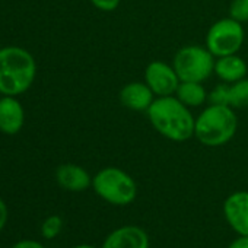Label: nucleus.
Returning <instances> with one entry per match:
<instances>
[{"label":"nucleus","mask_w":248,"mask_h":248,"mask_svg":"<svg viewBox=\"0 0 248 248\" xmlns=\"http://www.w3.org/2000/svg\"><path fill=\"white\" fill-rule=\"evenodd\" d=\"M146 114L152 127L171 142L181 143L194 138L196 118L175 95L156 96Z\"/></svg>","instance_id":"nucleus-1"},{"label":"nucleus","mask_w":248,"mask_h":248,"mask_svg":"<svg viewBox=\"0 0 248 248\" xmlns=\"http://www.w3.org/2000/svg\"><path fill=\"white\" fill-rule=\"evenodd\" d=\"M236 129L238 118L233 108L210 104L196 117L194 138L203 146L220 148L233 139Z\"/></svg>","instance_id":"nucleus-2"},{"label":"nucleus","mask_w":248,"mask_h":248,"mask_svg":"<svg viewBox=\"0 0 248 248\" xmlns=\"http://www.w3.org/2000/svg\"><path fill=\"white\" fill-rule=\"evenodd\" d=\"M37 64L32 54L21 47L0 48V92L21 95L34 83Z\"/></svg>","instance_id":"nucleus-3"},{"label":"nucleus","mask_w":248,"mask_h":248,"mask_svg":"<svg viewBox=\"0 0 248 248\" xmlns=\"http://www.w3.org/2000/svg\"><path fill=\"white\" fill-rule=\"evenodd\" d=\"M92 188L102 200L114 206H127L138 196V184L133 177L117 167L99 170L92 177Z\"/></svg>","instance_id":"nucleus-4"},{"label":"nucleus","mask_w":248,"mask_h":248,"mask_svg":"<svg viewBox=\"0 0 248 248\" xmlns=\"http://www.w3.org/2000/svg\"><path fill=\"white\" fill-rule=\"evenodd\" d=\"M215 56L202 46H184L181 47L174 59L172 67L175 69L181 82H204L207 80L215 69Z\"/></svg>","instance_id":"nucleus-5"},{"label":"nucleus","mask_w":248,"mask_h":248,"mask_svg":"<svg viewBox=\"0 0 248 248\" xmlns=\"http://www.w3.org/2000/svg\"><path fill=\"white\" fill-rule=\"evenodd\" d=\"M245 41V31L241 22L233 18H222L216 21L206 34L204 47L215 56L223 57L236 54Z\"/></svg>","instance_id":"nucleus-6"},{"label":"nucleus","mask_w":248,"mask_h":248,"mask_svg":"<svg viewBox=\"0 0 248 248\" xmlns=\"http://www.w3.org/2000/svg\"><path fill=\"white\" fill-rule=\"evenodd\" d=\"M145 82L155 96H170L175 95L181 80L172 64L154 60L145 69Z\"/></svg>","instance_id":"nucleus-7"},{"label":"nucleus","mask_w":248,"mask_h":248,"mask_svg":"<svg viewBox=\"0 0 248 248\" xmlns=\"http://www.w3.org/2000/svg\"><path fill=\"white\" fill-rule=\"evenodd\" d=\"M210 104L228 105L233 109L248 107V78L233 83H220L209 93Z\"/></svg>","instance_id":"nucleus-8"},{"label":"nucleus","mask_w":248,"mask_h":248,"mask_svg":"<svg viewBox=\"0 0 248 248\" xmlns=\"http://www.w3.org/2000/svg\"><path fill=\"white\" fill-rule=\"evenodd\" d=\"M223 215L238 235H248V191H235L223 202Z\"/></svg>","instance_id":"nucleus-9"},{"label":"nucleus","mask_w":248,"mask_h":248,"mask_svg":"<svg viewBox=\"0 0 248 248\" xmlns=\"http://www.w3.org/2000/svg\"><path fill=\"white\" fill-rule=\"evenodd\" d=\"M101 248H149V236L140 226L124 225L108 233Z\"/></svg>","instance_id":"nucleus-10"},{"label":"nucleus","mask_w":248,"mask_h":248,"mask_svg":"<svg viewBox=\"0 0 248 248\" xmlns=\"http://www.w3.org/2000/svg\"><path fill=\"white\" fill-rule=\"evenodd\" d=\"M120 102L123 107H126L127 109L138 111V112H146L148 108L152 105L155 99V93L152 89L146 85V82H130L126 83L121 91H120Z\"/></svg>","instance_id":"nucleus-11"},{"label":"nucleus","mask_w":248,"mask_h":248,"mask_svg":"<svg viewBox=\"0 0 248 248\" xmlns=\"http://www.w3.org/2000/svg\"><path fill=\"white\" fill-rule=\"evenodd\" d=\"M25 112L21 102L11 95L0 98V132L14 136L21 132Z\"/></svg>","instance_id":"nucleus-12"},{"label":"nucleus","mask_w":248,"mask_h":248,"mask_svg":"<svg viewBox=\"0 0 248 248\" xmlns=\"http://www.w3.org/2000/svg\"><path fill=\"white\" fill-rule=\"evenodd\" d=\"M57 184L67 191H83L92 187V177L89 172L76 164H63L56 170Z\"/></svg>","instance_id":"nucleus-13"},{"label":"nucleus","mask_w":248,"mask_h":248,"mask_svg":"<svg viewBox=\"0 0 248 248\" xmlns=\"http://www.w3.org/2000/svg\"><path fill=\"white\" fill-rule=\"evenodd\" d=\"M248 66L242 57L238 54L223 56L217 57L215 60V69L213 73L217 76V79L223 83H233L244 78H247Z\"/></svg>","instance_id":"nucleus-14"},{"label":"nucleus","mask_w":248,"mask_h":248,"mask_svg":"<svg viewBox=\"0 0 248 248\" xmlns=\"http://www.w3.org/2000/svg\"><path fill=\"white\" fill-rule=\"evenodd\" d=\"M175 96L188 108L202 107L209 101V93L200 82H180Z\"/></svg>","instance_id":"nucleus-15"},{"label":"nucleus","mask_w":248,"mask_h":248,"mask_svg":"<svg viewBox=\"0 0 248 248\" xmlns=\"http://www.w3.org/2000/svg\"><path fill=\"white\" fill-rule=\"evenodd\" d=\"M63 228V220L59 215H51L46 217V220L41 225V235L46 239H54Z\"/></svg>","instance_id":"nucleus-16"},{"label":"nucleus","mask_w":248,"mask_h":248,"mask_svg":"<svg viewBox=\"0 0 248 248\" xmlns=\"http://www.w3.org/2000/svg\"><path fill=\"white\" fill-rule=\"evenodd\" d=\"M229 16L241 24L248 22V0H232L229 6Z\"/></svg>","instance_id":"nucleus-17"},{"label":"nucleus","mask_w":248,"mask_h":248,"mask_svg":"<svg viewBox=\"0 0 248 248\" xmlns=\"http://www.w3.org/2000/svg\"><path fill=\"white\" fill-rule=\"evenodd\" d=\"M92 6H95L98 11L102 12H112L120 6L121 0H89Z\"/></svg>","instance_id":"nucleus-18"},{"label":"nucleus","mask_w":248,"mask_h":248,"mask_svg":"<svg viewBox=\"0 0 248 248\" xmlns=\"http://www.w3.org/2000/svg\"><path fill=\"white\" fill-rule=\"evenodd\" d=\"M8 219H9V210H8V206L6 203L3 202V199L0 197V232H2L8 223Z\"/></svg>","instance_id":"nucleus-19"},{"label":"nucleus","mask_w":248,"mask_h":248,"mask_svg":"<svg viewBox=\"0 0 248 248\" xmlns=\"http://www.w3.org/2000/svg\"><path fill=\"white\" fill-rule=\"evenodd\" d=\"M12 248H46L41 242L38 241H32V239H22L19 242H16L15 245H12Z\"/></svg>","instance_id":"nucleus-20"},{"label":"nucleus","mask_w":248,"mask_h":248,"mask_svg":"<svg viewBox=\"0 0 248 248\" xmlns=\"http://www.w3.org/2000/svg\"><path fill=\"white\" fill-rule=\"evenodd\" d=\"M228 248H248V235H239L228 245Z\"/></svg>","instance_id":"nucleus-21"},{"label":"nucleus","mask_w":248,"mask_h":248,"mask_svg":"<svg viewBox=\"0 0 248 248\" xmlns=\"http://www.w3.org/2000/svg\"><path fill=\"white\" fill-rule=\"evenodd\" d=\"M72 248H96V247L88 245V244H80V245H75V247H72Z\"/></svg>","instance_id":"nucleus-22"},{"label":"nucleus","mask_w":248,"mask_h":248,"mask_svg":"<svg viewBox=\"0 0 248 248\" xmlns=\"http://www.w3.org/2000/svg\"><path fill=\"white\" fill-rule=\"evenodd\" d=\"M0 93H2V92H0Z\"/></svg>","instance_id":"nucleus-23"}]
</instances>
